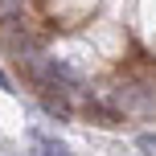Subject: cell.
Returning <instances> with one entry per match:
<instances>
[{"label":"cell","mask_w":156,"mask_h":156,"mask_svg":"<svg viewBox=\"0 0 156 156\" xmlns=\"http://www.w3.org/2000/svg\"><path fill=\"white\" fill-rule=\"evenodd\" d=\"M0 45H4L12 58L41 54V37L33 33L29 16H21V12H4V16H0Z\"/></svg>","instance_id":"obj_1"},{"label":"cell","mask_w":156,"mask_h":156,"mask_svg":"<svg viewBox=\"0 0 156 156\" xmlns=\"http://www.w3.org/2000/svg\"><path fill=\"white\" fill-rule=\"evenodd\" d=\"M82 115L90 119V123H99V127L123 123V111H119V107H107V103H99V99H86V103H82Z\"/></svg>","instance_id":"obj_2"},{"label":"cell","mask_w":156,"mask_h":156,"mask_svg":"<svg viewBox=\"0 0 156 156\" xmlns=\"http://www.w3.org/2000/svg\"><path fill=\"white\" fill-rule=\"evenodd\" d=\"M41 107H45V115H58V119H70V115H74V103H70V94H62V90H49V94H41Z\"/></svg>","instance_id":"obj_3"},{"label":"cell","mask_w":156,"mask_h":156,"mask_svg":"<svg viewBox=\"0 0 156 156\" xmlns=\"http://www.w3.org/2000/svg\"><path fill=\"white\" fill-rule=\"evenodd\" d=\"M115 99L123 103V115H127L132 107H148V94H144V86H136V82L119 86V90H115Z\"/></svg>","instance_id":"obj_4"},{"label":"cell","mask_w":156,"mask_h":156,"mask_svg":"<svg viewBox=\"0 0 156 156\" xmlns=\"http://www.w3.org/2000/svg\"><path fill=\"white\" fill-rule=\"evenodd\" d=\"M29 140H33V148H37V156H70V148H66L62 140H49V136H41V132H29Z\"/></svg>","instance_id":"obj_5"},{"label":"cell","mask_w":156,"mask_h":156,"mask_svg":"<svg viewBox=\"0 0 156 156\" xmlns=\"http://www.w3.org/2000/svg\"><path fill=\"white\" fill-rule=\"evenodd\" d=\"M136 144H140V148L148 152V156H156V132H144V136H140Z\"/></svg>","instance_id":"obj_6"},{"label":"cell","mask_w":156,"mask_h":156,"mask_svg":"<svg viewBox=\"0 0 156 156\" xmlns=\"http://www.w3.org/2000/svg\"><path fill=\"white\" fill-rule=\"evenodd\" d=\"M0 86H4V90H12V78H8L4 70H0Z\"/></svg>","instance_id":"obj_7"},{"label":"cell","mask_w":156,"mask_h":156,"mask_svg":"<svg viewBox=\"0 0 156 156\" xmlns=\"http://www.w3.org/2000/svg\"><path fill=\"white\" fill-rule=\"evenodd\" d=\"M4 4H12V0H0V8H4Z\"/></svg>","instance_id":"obj_8"}]
</instances>
